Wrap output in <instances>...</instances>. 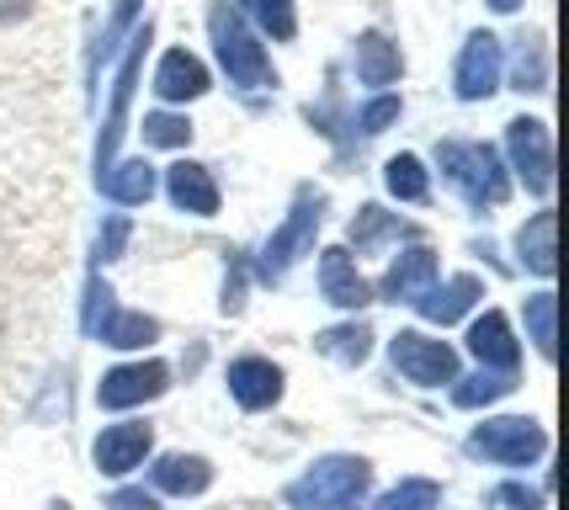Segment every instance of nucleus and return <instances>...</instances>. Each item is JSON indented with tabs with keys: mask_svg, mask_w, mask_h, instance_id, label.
Instances as JSON below:
<instances>
[{
	"mask_svg": "<svg viewBox=\"0 0 569 510\" xmlns=\"http://www.w3.org/2000/svg\"><path fill=\"white\" fill-rule=\"evenodd\" d=\"M320 288H325V298H330L336 309H362V303L372 298L368 282H362V277H357V267H351V250H341V244H330V250H325Z\"/></svg>",
	"mask_w": 569,
	"mask_h": 510,
	"instance_id": "obj_18",
	"label": "nucleus"
},
{
	"mask_svg": "<svg viewBox=\"0 0 569 510\" xmlns=\"http://www.w3.org/2000/svg\"><path fill=\"white\" fill-rule=\"evenodd\" d=\"M187 139H192V122H187V118H176V112H149V118H144V144L181 149Z\"/></svg>",
	"mask_w": 569,
	"mask_h": 510,
	"instance_id": "obj_31",
	"label": "nucleus"
},
{
	"mask_svg": "<svg viewBox=\"0 0 569 510\" xmlns=\"http://www.w3.org/2000/svg\"><path fill=\"white\" fill-rule=\"evenodd\" d=\"M506 149H511V166L521 170L527 192L548 197V187H553V139H548L543 122L538 118L506 122Z\"/></svg>",
	"mask_w": 569,
	"mask_h": 510,
	"instance_id": "obj_6",
	"label": "nucleus"
},
{
	"mask_svg": "<svg viewBox=\"0 0 569 510\" xmlns=\"http://www.w3.org/2000/svg\"><path fill=\"white\" fill-rule=\"evenodd\" d=\"M553 319H559V298H553V292H538V298H527V330H532V346L543 351L548 362H553V351H559Z\"/></svg>",
	"mask_w": 569,
	"mask_h": 510,
	"instance_id": "obj_26",
	"label": "nucleus"
},
{
	"mask_svg": "<svg viewBox=\"0 0 569 510\" xmlns=\"http://www.w3.org/2000/svg\"><path fill=\"white\" fill-rule=\"evenodd\" d=\"M485 298V288H479V277H469V271H458V277H447L442 288L431 282V288L416 298V309H421V319H431V324H452V319H463Z\"/></svg>",
	"mask_w": 569,
	"mask_h": 510,
	"instance_id": "obj_15",
	"label": "nucleus"
},
{
	"mask_svg": "<svg viewBox=\"0 0 569 510\" xmlns=\"http://www.w3.org/2000/svg\"><path fill=\"white\" fill-rule=\"evenodd\" d=\"M437 166H442V176L458 187V192L469 197V202H506V192H511V181H506V170H500V154L490 144H442L437 149Z\"/></svg>",
	"mask_w": 569,
	"mask_h": 510,
	"instance_id": "obj_2",
	"label": "nucleus"
},
{
	"mask_svg": "<svg viewBox=\"0 0 569 510\" xmlns=\"http://www.w3.org/2000/svg\"><path fill=\"white\" fill-rule=\"evenodd\" d=\"M473 458L506 462V468H521V462H538L548 452V437L538 420H521V414H506V420H485L469 437Z\"/></svg>",
	"mask_w": 569,
	"mask_h": 510,
	"instance_id": "obj_4",
	"label": "nucleus"
},
{
	"mask_svg": "<svg viewBox=\"0 0 569 510\" xmlns=\"http://www.w3.org/2000/svg\"><path fill=\"white\" fill-rule=\"evenodd\" d=\"M389 234H405V223H399L395 213H383V208H362V213L351 219V240H357V250H372V244H383Z\"/></svg>",
	"mask_w": 569,
	"mask_h": 510,
	"instance_id": "obj_28",
	"label": "nucleus"
},
{
	"mask_svg": "<svg viewBox=\"0 0 569 510\" xmlns=\"http://www.w3.org/2000/svg\"><path fill=\"white\" fill-rule=\"evenodd\" d=\"M500 38L496 32H473L463 53H458V70H452V86H458V97L463 101H485L490 91L500 86Z\"/></svg>",
	"mask_w": 569,
	"mask_h": 510,
	"instance_id": "obj_9",
	"label": "nucleus"
},
{
	"mask_svg": "<svg viewBox=\"0 0 569 510\" xmlns=\"http://www.w3.org/2000/svg\"><path fill=\"white\" fill-rule=\"evenodd\" d=\"M368 484H372V468L362 458H325L303 479L288 484V506L293 510H357Z\"/></svg>",
	"mask_w": 569,
	"mask_h": 510,
	"instance_id": "obj_1",
	"label": "nucleus"
},
{
	"mask_svg": "<svg viewBox=\"0 0 569 510\" xmlns=\"http://www.w3.org/2000/svg\"><path fill=\"white\" fill-rule=\"evenodd\" d=\"M154 91L166 101H192L208 91V70H202V59H192L187 49H176L160 59V70H154Z\"/></svg>",
	"mask_w": 569,
	"mask_h": 510,
	"instance_id": "obj_19",
	"label": "nucleus"
},
{
	"mask_svg": "<svg viewBox=\"0 0 569 510\" xmlns=\"http://www.w3.org/2000/svg\"><path fill=\"white\" fill-rule=\"evenodd\" d=\"M383 181H389V192L405 197V202H426V192H431V181H426V170L416 154H395V160L383 166Z\"/></svg>",
	"mask_w": 569,
	"mask_h": 510,
	"instance_id": "obj_25",
	"label": "nucleus"
},
{
	"mask_svg": "<svg viewBox=\"0 0 569 510\" xmlns=\"http://www.w3.org/2000/svg\"><path fill=\"white\" fill-rule=\"evenodd\" d=\"M496 500L500 506H517V510H543V494H532V489H521V484H500Z\"/></svg>",
	"mask_w": 569,
	"mask_h": 510,
	"instance_id": "obj_34",
	"label": "nucleus"
},
{
	"mask_svg": "<svg viewBox=\"0 0 569 510\" xmlns=\"http://www.w3.org/2000/svg\"><path fill=\"white\" fill-rule=\"evenodd\" d=\"M553 229H559V219H553V213H538V219L527 223V229H521L517 234V250H521V267L527 271H538V277H553V267H559V261H553Z\"/></svg>",
	"mask_w": 569,
	"mask_h": 510,
	"instance_id": "obj_23",
	"label": "nucleus"
},
{
	"mask_svg": "<svg viewBox=\"0 0 569 510\" xmlns=\"http://www.w3.org/2000/svg\"><path fill=\"white\" fill-rule=\"evenodd\" d=\"M123 244H128V219H107V229H101V240H97V256L101 261H118Z\"/></svg>",
	"mask_w": 569,
	"mask_h": 510,
	"instance_id": "obj_33",
	"label": "nucleus"
},
{
	"mask_svg": "<svg viewBox=\"0 0 569 510\" xmlns=\"http://www.w3.org/2000/svg\"><path fill=\"white\" fill-rule=\"evenodd\" d=\"M166 389H171V367L166 362H128V367H112L97 383V404L101 410H128V404L160 399Z\"/></svg>",
	"mask_w": 569,
	"mask_h": 510,
	"instance_id": "obj_8",
	"label": "nucleus"
},
{
	"mask_svg": "<svg viewBox=\"0 0 569 510\" xmlns=\"http://www.w3.org/2000/svg\"><path fill=\"white\" fill-rule=\"evenodd\" d=\"M149 447H154V426H144V420L107 426V431L97 437V468L107 473V479H123V473H133V468L144 462Z\"/></svg>",
	"mask_w": 569,
	"mask_h": 510,
	"instance_id": "obj_10",
	"label": "nucleus"
},
{
	"mask_svg": "<svg viewBox=\"0 0 569 510\" xmlns=\"http://www.w3.org/2000/svg\"><path fill=\"white\" fill-rule=\"evenodd\" d=\"M208 27H213V43H219V59H223V70H229V80H240V86H272V59L256 43V32L246 27V17L234 6H213Z\"/></svg>",
	"mask_w": 569,
	"mask_h": 510,
	"instance_id": "obj_3",
	"label": "nucleus"
},
{
	"mask_svg": "<svg viewBox=\"0 0 569 510\" xmlns=\"http://www.w3.org/2000/svg\"><path fill=\"white\" fill-rule=\"evenodd\" d=\"M437 282V250H426V244H416V250H405L395 267L383 271V282H378V292L389 298V303H416L426 288Z\"/></svg>",
	"mask_w": 569,
	"mask_h": 510,
	"instance_id": "obj_13",
	"label": "nucleus"
},
{
	"mask_svg": "<svg viewBox=\"0 0 569 510\" xmlns=\"http://www.w3.org/2000/svg\"><path fill=\"white\" fill-rule=\"evenodd\" d=\"M101 192L112 197V202H123V208H139L154 197V170L144 160H128V166H107L101 170Z\"/></svg>",
	"mask_w": 569,
	"mask_h": 510,
	"instance_id": "obj_21",
	"label": "nucleus"
},
{
	"mask_svg": "<svg viewBox=\"0 0 569 510\" xmlns=\"http://www.w3.org/2000/svg\"><path fill=\"white\" fill-rule=\"evenodd\" d=\"M53 510H70V506H53Z\"/></svg>",
	"mask_w": 569,
	"mask_h": 510,
	"instance_id": "obj_36",
	"label": "nucleus"
},
{
	"mask_svg": "<svg viewBox=\"0 0 569 510\" xmlns=\"http://www.w3.org/2000/svg\"><path fill=\"white\" fill-rule=\"evenodd\" d=\"M521 0H490V11H500V17H506V11H517Z\"/></svg>",
	"mask_w": 569,
	"mask_h": 510,
	"instance_id": "obj_35",
	"label": "nucleus"
},
{
	"mask_svg": "<svg viewBox=\"0 0 569 510\" xmlns=\"http://www.w3.org/2000/svg\"><path fill=\"white\" fill-rule=\"evenodd\" d=\"M389 357H395L399 372H405L410 383H421V389L458 383V351H452L447 340L421 336V330H399L395 346H389Z\"/></svg>",
	"mask_w": 569,
	"mask_h": 510,
	"instance_id": "obj_5",
	"label": "nucleus"
},
{
	"mask_svg": "<svg viewBox=\"0 0 569 510\" xmlns=\"http://www.w3.org/2000/svg\"><path fill=\"white\" fill-rule=\"evenodd\" d=\"M166 192H171V202L181 208V213H202V219H208V213H219V187H213L208 166H192V160L171 166Z\"/></svg>",
	"mask_w": 569,
	"mask_h": 510,
	"instance_id": "obj_17",
	"label": "nucleus"
},
{
	"mask_svg": "<svg viewBox=\"0 0 569 510\" xmlns=\"http://www.w3.org/2000/svg\"><path fill=\"white\" fill-rule=\"evenodd\" d=\"M229 393L240 410H267L282 399V372L261 357H240V362H229Z\"/></svg>",
	"mask_w": 569,
	"mask_h": 510,
	"instance_id": "obj_14",
	"label": "nucleus"
},
{
	"mask_svg": "<svg viewBox=\"0 0 569 510\" xmlns=\"http://www.w3.org/2000/svg\"><path fill=\"white\" fill-rule=\"evenodd\" d=\"M399 74V49L383 32H362L357 38V80L362 86H389Z\"/></svg>",
	"mask_w": 569,
	"mask_h": 510,
	"instance_id": "obj_22",
	"label": "nucleus"
},
{
	"mask_svg": "<svg viewBox=\"0 0 569 510\" xmlns=\"http://www.w3.org/2000/svg\"><path fill=\"white\" fill-rule=\"evenodd\" d=\"M250 17L261 22V32H272V38H293L298 32V17H293V0H240Z\"/></svg>",
	"mask_w": 569,
	"mask_h": 510,
	"instance_id": "obj_29",
	"label": "nucleus"
},
{
	"mask_svg": "<svg viewBox=\"0 0 569 510\" xmlns=\"http://www.w3.org/2000/svg\"><path fill=\"white\" fill-rule=\"evenodd\" d=\"M144 43H149V27L133 38V53L123 59V70H118V86H112V112H107V133H101V170L112 166V154H118V139H123V118H128V101H133V80H139V64H144Z\"/></svg>",
	"mask_w": 569,
	"mask_h": 510,
	"instance_id": "obj_16",
	"label": "nucleus"
},
{
	"mask_svg": "<svg viewBox=\"0 0 569 510\" xmlns=\"http://www.w3.org/2000/svg\"><path fill=\"white\" fill-rule=\"evenodd\" d=\"M315 346H320L325 357H341V362H368V351H372V330L368 324H341V330H325L320 340H315Z\"/></svg>",
	"mask_w": 569,
	"mask_h": 510,
	"instance_id": "obj_24",
	"label": "nucleus"
},
{
	"mask_svg": "<svg viewBox=\"0 0 569 510\" xmlns=\"http://www.w3.org/2000/svg\"><path fill=\"white\" fill-rule=\"evenodd\" d=\"M511 389H517L511 378H500V372H479V378H469V383H458V389H452V404H458V410H479V404L506 399Z\"/></svg>",
	"mask_w": 569,
	"mask_h": 510,
	"instance_id": "obj_27",
	"label": "nucleus"
},
{
	"mask_svg": "<svg viewBox=\"0 0 569 510\" xmlns=\"http://www.w3.org/2000/svg\"><path fill=\"white\" fill-rule=\"evenodd\" d=\"M315 229H320V202H309V197H303L293 213H288V223H282L272 240H267V256H261V277H282V271H288L298 256H303V244L315 240Z\"/></svg>",
	"mask_w": 569,
	"mask_h": 510,
	"instance_id": "obj_11",
	"label": "nucleus"
},
{
	"mask_svg": "<svg viewBox=\"0 0 569 510\" xmlns=\"http://www.w3.org/2000/svg\"><path fill=\"white\" fill-rule=\"evenodd\" d=\"M86 330L101 336V346H149V340L160 336V324L149 314H123L118 303H112V288L107 282H91V298H86Z\"/></svg>",
	"mask_w": 569,
	"mask_h": 510,
	"instance_id": "obj_7",
	"label": "nucleus"
},
{
	"mask_svg": "<svg viewBox=\"0 0 569 510\" xmlns=\"http://www.w3.org/2000/svg\"><path fill=\"white\" fill-rule=\"evenodd\" d=\"M469 351L485 362V372H500V378H511L521 362L517 340H511V319L500 314V309H485V314L469 324Z\"/></svg>",
	"mask_w": 569,
	"mask_h": 510,
	"instance_id": "obj_12",
	"label": "nucleus"
},
{
	"mask_svg": "<svg viewBox=\"0 0 569 510\" xmlns=\"http://www.w3.org/2000/svg\"><path fill=\"white\" fill-rule=\"evenodd\" d=\"M399 118V97H378L372 107H362V133H383V122H395Z\"/></svg>",
	"mask_w": 569,
	"mask_h": 510,
	"instance_id": "obj_32",
	"label": "nucleus"
},
{
	"mask_svg": "<svg viewBox=\"0 0 569 510\" xmlns=\"http://www.w3.org/2000/svg\"><path fill=\"white\" fill-rule=\"evenodd\" d=\"M149 479H154V489H166V494H202V489L213 484V468H208V458H187V452H171V458H160L154 468H149Z\"/></svg>",
	"mask_w": 569,
	"mask_h": 510,
	"instance_id": "obj_20",
	"label": "nucleus"
},
{
	"mask_svg": "<svg viewBox=\"0 0 569 510\" xmlns=\"http://www.w3.org/2000/svg\"><path fill=\"white\" fill-rule=\"evenodd\" d=\"M437 500H442V489L431 484V479H405L399 489H389L378 500V510H431Z\"/></svg>",
	"mask_w": 569,
	"mask_h": 510,
	"instance_id": "obj_30",
	"label": "nucleus"
}]
</instances>
